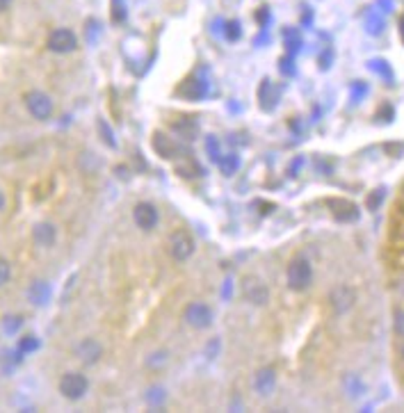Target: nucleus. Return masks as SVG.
Here are the masks:
<instances>
[{"mask_svg": "<svg viewBox=\"0 0 404 413\" xmlns=\"http://www.w3.org/2000/svg\"><path fill=\"white\" fill-rule=\"evenodd\" d=\"M12 279V265L5 258H0V288H5Z\"/></svg>", "mask_w": 404, "mask_h": 413, "instance_id": "6ab92c4d", "label": "nucleus"}, {"mask_svg": "<svg viewBox=\"0 0 404 413\" xmlns=\"http://www.w3.org/2000/svg\"><path fill=\"white\" fill-rule=\"evenodd\" d=\"M224 33H227V39H229V42H238L240 35H243V30H240V23H238V21H231L229 26H227V30H224Z\"/></svg>", "mask_w": 404, "mask_h": 413, "instance_id": "412c9836", "label": "nucleus"}, {"mask_svg": "<svg viewBox=\"0 0 404 413\" xmlns=\"http://www.w3.org/2000/svg\"><path fill=\"white\" fill-rule=\"evenodd\" d=\"M206 91H208L206 80H199V78H192V80H188L181 89H178V94H183L185 98H190V100H199V98H204V96H206Z\"/></svg>", "mask_w": 404, "mask_h": 413, "instance_id": "4468645a", "label": "nucleus"}, {"mask_svg": "<svg viewBox=\"0 0 404 413\" xmlns=\"http://www.w3.org/2000/svg\"><path fill=\"white\" fill-rule=\"evenodd\" d=\"M39 349V338L37 336H23L19 340V354H30Z\"/></svg>", "mask_w": 404, "mask_h": 413, "instance_id": "f3484780", "label": "nucleus"}, {"mask_svg": "<svg viewBox=\"0 0 404 413\" xmlns=\"http://www.w3.org/2000/svg\"><path fill=\"white\" fill-rule=\"evenodd\" d=\"M240 290H243L245 301H249L252 306H265L270 301L267 285L263 283L258 276H245L243 283H240Z\"/></svg>", "mask_w": 404, "mask_h": 413, "instance_id": "20e7f679", "label": "nucleus"}, {"mask_svg": "<svg viewBox=\"0 0 404 413\" xmlns=\"http://www.w3.org/2000/svg\"><path fill=\"white\" fill-rule=\"evenodd\" d=\"M220 169H222V174L224 176H233L238 171V167H240V158L236 153H229V155H222L220 160Z\"/></svg>", "mask_w": 404, "mask_h": 413, "instance_id": "2eb2a0df", "label": "nucleus"}, {"mask_svg": "<svg viewBox=\"0 0 404 413\" xmlns=\"http://www.w3.org/2000/svg\"><path fill=\"white\" fill-rule=\"evenodd\" d=\"M26 107H28V112L39 121H46L53 116V98L39 89H33L26 94Z\"/></svg>", "mask_w": 404, "mask_h": 413, "instance_id": "39448f33", "label": "nucleus"}, {"mask_svg": "<svg viewBox=\"0 0 404 413\" xmlns=\"http://www.w3.org/2000/svg\"><path fill=\"white\" fill-rule=\"evenodd\" d=\"M393 326H395V333H398L400 338H404V310H395Z\"/></svg>", "mask_w": 404, "mask_h": 413, "instance_id": "4be33fe9", "label": "nucleus"}, {"mask_svg": "<svg viewBox=\"0 0 404 413\" xmlns=\"http://www.w3.org/2000/svg\"><path fill=\"white\" fill-rule=\"evenodd\" d=\"M313 281V267H310V263L306 258H295L288 265V285L290 290L295 292H304L306 288Z\"/></svg>", "mask_w": 404, "mask_h": 413, "instance_id": "f257e3e1", "label": "nucleus"}, {"mask_svg": "<svg viewBox=\"0 0 404 413\" xmlns=\"http://www.w3.org/2000/svg\"><path fill=\"white\" fill-rule=\"evenodd\" d=\"M165 400H167V393L162 386H153V388H149V393H146V402L153 404V407H160Z\"/></svg>", "mask_w": 404, "mask_h": 413, "instance_id": "dca6fc26", "label": "nucleus"}, {"mask_svg": "<svg viewBox=\"0 0 404 413\" xmlns=\"http://www.w3.org/2000/svg\"><path fill=\"white\" fill-rule=\"evenodd\" d=\"M28 299L35 304V306H46L51 301V285L46 281H35L28 288Z\"/></svg>", "mask_w": 404, "mask_h": 413, "instance_id": "ddd939ff", "label": "nucleus"}, {"mask_svg": "<svg viewBox=\"0 0 404 413\" xmlns=\"http://www.w3.org/2000/svg\"><path fill=\"white\" fill-rule=\"evenodd\" d=\"M194 249V238L190 231H174L172 238H169V254H172V258L178 263H185L192 258Z\"/></svg>", "mask_w": 404, "mask_h": 413, "instance_id": "7ed1b4c3", "label": "nucleus"}, {"mask_svg": "<svg viewBox=\"0 0 404 413\" xmlns=\"http://www.w3.org/2000/svg\"><path fill=\"white\" fill-rule=\"evenodd\" d=\"M33 240L39 247H53V245H55V240H58V229L51 222L37 224L35 231H33Z\"/></svg>", "mask_w": 404, "mask_h": 413, "instance_id": "f8f14e48", "label": "nucleus"}, {"mask_svg": "<svg viewBox=\"0 0 404 413\" xmlns=\"http://www.w3.org/2000/svg\"><path fill=\"white\" fill-rule=\"evenodd\" d=\"M21 324H23V319L19 315H10V317H5V331L7 333H17L21 329Z\"/></svg>", "mask_w": 404, "mask_h": 413, "instance_id": "aec40b11", "label": "nucleus"}, {"mask_svg": "<svg viewBox=\"0 0 404 413\" xmlns=\"http://www.w3.org/2000/svg\"><path fill=\"white\" fill-rule=\"evenodd\" d=\"M217 349H220V340L213 338V340H211V345H208V358H215Z\"/></svg>", "mask_w": 404, "mask_h": 413, "instance_id": "b1692460", "label": "nucleus"}, {"mask_svg": "<svg viewBox=\"0 0 404 413\" xmlns=\"http://www.w3.org/2000/svg\"><path fill=\"white\" fill-rule=\"evenodd\" d=\"M49 49L58 55H67V53H73L78 49V37L73 30L69 28H58L49 35Z\"/></svg>", "mask_w": 404, "mask_h": 413, "instance_id": "0eeeda50", "label": "nucleus"}, {"mask_svg": "<svg viewBox=\"0 0 404 413\" xmlns=\"http://www.w3.org/2000/svg\"><path fill=\"white\" fill-rule=\"evenodd\" d=\"M133 220L142 231H151L158 226V220H160L158 208H155L153 204H149V201H142V204H137L135 210H133Z\"/></svg>", "mask_w": 404, "mask_h": 413, "instance_id": "6e6552de", "label": "nucleus"}, {"mask_svg": "<svg viewBox=\"0 0 404 413\" xmlns=\"http://www.w3.org/2000/svg\"><path fill=\"white\" fill-rule=\"evenodd\" d=\"M14 3V0H0V12H5V10H10V5Z\"/></svg>", "mask_w": 404, "mask_h": 413, "instance_id": "393cba45", "label": "nucleus"}, {"mask_svg": "<svg viewBox=\"0 0 404 413\" xmlns=\"http://www.w3.org/2000/svg\"><path fill=\"white\" fill-rule=\"evenodd\" d=\"M329 301H331V308L336 310L338 315H343V313H347V310L354 306L356 292L349 285H338L336 290L329 295Z\"/></svg>", "mask_w": 404, "mask_h": 413, "instance_id": "1a4fd4ad", "label": "nucleus"}, {"mask_svg": "<svg viewBox=\"0 0 404 413\" xmlns=\"http://www.w3.org/2000/svg\"><path fill=\"white\" fill-rule=\"evenodd\" d=\"M112 14H114V21L126 19V5H123V0H112Z\"/></svg>", "mask_w": 404, "mask_h": 413, "instance_id": "5701e85b", "label": "nucleus"}, {"mask_svg": "<svg viewBox=\"0 0 404 413\" xmlns=\"http://www.w3.org/2000/svg\"><path fill=\"white\" fill-rule=\"evenodd\" d=\"M213 319H215L213 308L204 301H192L190 306L185 308V322H188L192 329L204 331L213 324Z\"/></svg>", "mask_w": 404, "mask_h": 413, "instance_id": "423d86ee", "label": "nucleus"}, {"mask_svg": "<svg viewBox=\"0 0 404 413\" xmlns=\"http://www.w3.org/2000/svg\"><path fill=\"white\" fill-rule=\"evenodd\" d=\"M5 208V197H3V192H0V210Z\"/></svg>", "mask_w": 404, "mask_h": 413, "instance_id": "a878e982", "label": "nucleus"}, {"mask_svg": "<svg viewBox=\"0 0 404 413\" xmlns=\"http://www.w3.org/2000/svg\"><path fill=\"white\" fill-rule=\"evenodd\" d=\"M274 386H276V372L272 368H263L254 375V391L258 395L267 397L272 391H274Z\"/></svg>", "mask_w": 404, "mask_h": 413, "instance_id": "9b49d317", "label": "nucleus"}, {"mask_svg": "<svg viewBox=\"0 0 404 413\" xmlns=\"http://www.w3.org/2000/svg\"><path fill=\"white\" fill-rule=\"evenodd\" d=\"M76 354L85 365H94L100 361V356H103V347H100V342L94 338H85L82 342H78Z\"/></svg>", "mask_w": 404, "mask_h": 413, "instance_id": "9d476101", "label": "nucleus"}, {"mask_svg": "<svg viewBox=\"0 0 404 413\" xmlns=\"http://www.w3.org/2000/svg\"><path fill=\"white\" fill-rule=\"evenodd\" d=\"M402 358H404V347H402Z\"/></svg>", "mask_w": 404, "mask_h": 413, "instance_id": "bb28decb", "label": "nucleus"}, {"mask_svg": "<svg viewBox=\"0 0 404 413\" xmlns=\"http://www.w3.org/2000/svg\"><path fill=\"white\" fill-rule=\"evenodd\" d=\"M89 391V381L82 372H67L60 379V393L67 397V400H82Z\"/></svg>", "mask_w": 404, "mask_h": 413, "instance_id": "f03ea898", "label": "nucleus"}, {"mask_svg": "<svg viewBox=\"0 0 404 413\" xmlns=\"http://www.w3.org/2000/svg\"><path fill=\"white\" fill-rule=\"evenodd\" d=\"M98 132H100V137H103V142L107 146H116V139H114V132L110 130V126H107V121L105 119H98Z\"/></svg>", "mask_w": 404, "mask_h": 413, "instance_id": "a211bd4d", "label": "nucleus"}]
</instances>
